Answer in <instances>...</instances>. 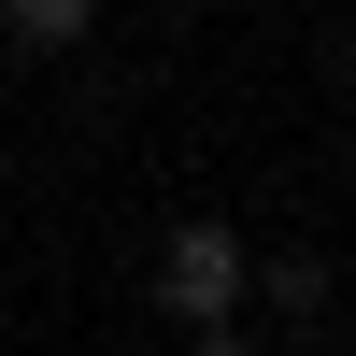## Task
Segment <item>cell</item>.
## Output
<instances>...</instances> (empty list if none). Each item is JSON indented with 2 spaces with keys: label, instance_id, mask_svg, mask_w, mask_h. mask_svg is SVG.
<instances>
[{
  "label": "cell",
  "instance_id": "obj_5",
  "mask_svg": "<svg viewBox=\"0 0 356 356\" xmlns=\"http://www.w3.org/2000/svg\"><path fill=\"white\" fill-rule=\"evenodd\" d=\"M228 15H271V0H228Z\"/></svg>",
  "mask_w": 356,
  "mask_h": 356
},
{
  "label": "cell",
  "instance_id": "obj_4",
  "mask_svg": "<svg viewBox=\"0 0 356 356\" xmlns=\"http://www.w3.org/2000/svg\"><path fill=\"white\" fill-rule=\"evenodd\" d=\"M342 200H356V143H342Z\"/></svg>",
  "mask_w": 356,
  "mask_h": 356
},
{
  "label": "cell",
  "instance_id": "obj_2",
  "mask_svg": "<svg viewBox=\"0 0 356 356\" xmlns=\"http://www.w3.org/2000/svg\"><path fill=\"white\" fill-rule=\"evenodd\" d=\"M257 314H271V328H328V314H342V257L271 243V257H257Z\"/></svg>",
  "mask_w": 356,
  "mask_h": 356
},
{
  "label": "cell",
  "instance_id": "obj_1",
  "mask_svg": "<svg viewBox=\"0 0 356 356\" xmlns=\"http://www.w3.org/2000/svg\"><path fill=\"white\" fill-rule=\"evenodd\" d=\"M143 285H157V314H171L200 356H228V342H243V314H257V243H243L228 214H171L157 257H143Z\"/></svg>",
  "mask_w": 356,
  "mask_h": 356
},
{
  "label": "cell",
  "instance_id": "obj_6",
  "mask_svg": "<svg viewBox=\"0 0 356 356\" xmlns=\"http://www.w3.org/2000/svg\"><path fill=\"white\" fill-rule=\"evenodd\" d=\"M0 328H15V285H0Z\"/></svg>",
  "mask_w": 356,
  "mask_h": 356
},
{
  "label": "cell",
  "instance_id": "obj_3",
  "mask_svg": "<svg viewBox=\"0 0 356 356\" xmlns=\"http://www.w3.org/2000/svg\"><path fill=\"white\" fill-rule=\"evenodd\" d=\"M0 43L15 57H72V43H100V0H0Z\"/></svg>",
  "mask_w": 356,
  "mask_h": 356
}]
</instances>
